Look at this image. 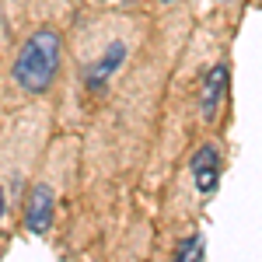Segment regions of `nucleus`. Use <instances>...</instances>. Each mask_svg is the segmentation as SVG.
I'll list each match as a JSON object with an SVG mask.
<instances>
[{
	"mask_svg": "<svg viewBox=\"0 0 262 262\" xmlns=\"http://www.w3.org/2000/svg\"><path fill=\"white\" fill-rule=\"evenodd\" d=\"M224 91H227V67L217 63L206 81H203V91H200V108H203V119L210 122L217 112H221V101H224Z\"/></svg>",
	"mask_w": 262,
	"mask_h": 262,
	"instance_id": "20e7f679",
	"label": "nucleus"
},
{
	"mask_svg": "<svg viewBox=\"0 0 262 262\" xmlns=\"http://www.w3.org/2000/svg\"><path fill=\"white\" fill-rule=\"evenodd\" d=\"M200 255H203V238H200V234H196V238H185V242L175 248V259H185V262L200 259Z\"/></svg>",
	"mask_w": 262,
	"mask_h": 262,
	"instance_id": "423d86ee",
	"label": "nucleus"
},
{
	"mask_svg": "<svg viewBox=\"0 0 262 262\" xmlns=\"http://www.w3.org/2000/svg\"><path fill=\"white\" fill-rule=\"evenodd\" d=\"M53 206H56V196H53V189L49 185H35L32 189V200H28V213H25V224H28V231H49V224H53Z\"/></svg>",
	"mask_w": 262,
	"mask_h": 262,
	"instance_id": "7ed1b4c3",
	"label": "nucleus"
},
{
	"mask_svg": "<svg viewBox=\"0 0 262 262\" xmlns=\"http://www.w3.org/2000/svg\"><path fill=\"white\" fill-rule=\"evenodd\" d=\"M122 60H126V46H122V42H112V46H108V53H105V56H101L91 70H88V84H91V91H98L101 84H105L112 74H116V70H119Z\"/></svg>",
	"mask_w": 262,
	"mask_h": 262,
	"instance_id": "39448f33",
	"label": "nucleus"
},
{
	"mask_svg": "<svg viewBox=\"0 0 262 262\" xmlns=\"http://www.w3.org/2000/svg\"><path fill=\"white\" fill-rule=\"evenodd\" d=\"M0 221H4V189H0Z\"/></svg>",
	"mask_w": 262,
	"mask_h": 262,
	"instance_id": "0eeeda50",
	"label": "nucleus"
},
{
	"mask_svg": "<svg viewBox=\"0 0 262 262\" xmlns=\"http://www.w3.org/2000/svg\"><path fill=\"white\" fill-rule=\"evenodd\" d=\"M192 182H196V189L200 192H213L217 189V182H221V154H217V147H200L196 150V158H192Z\"/></svg>",
	"mask_w": 262,
	"mask_h": 262,
	"instance_id": "f03ea898",
	"label": "nucleus"
},
{
	"mask_svg": "<svg viewBox=\"0 0 262 262\" xmlns=\"http://www.w3.org/2000/svg\"><path fill=\"white\" fill-rule=\"evenodd\" d=\"M56 67H60V35L53 28H42L32 39L25 42V49L14 60V81L21 91L28 95H42L53 77H56Z\"/></svg>",
	"mask_w": 262,
	"mask_h": 262,
	"instance_id": "f257e3e1",
	"label": "nucleus"
}]
</instances>
